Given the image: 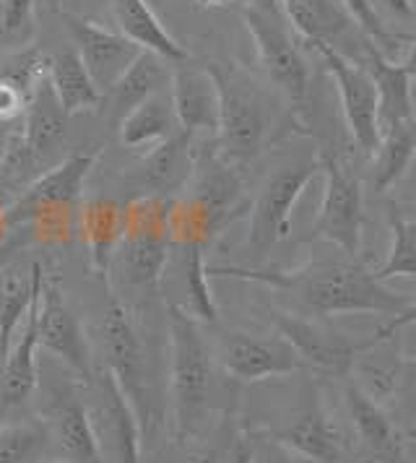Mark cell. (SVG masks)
<instances>
[{
    "label": "cell",
    "mask_w": 416,
    "mask_h": 463,
    "mask_svg": "<svg viewBox=\"0 0 416 463\" xmlns=\"http://www.w3.org/2000/svg\"><path fill=\"white\" fill-rule=\"evenodd\" d=\"M102 341H104V359H107V373L115 378L130 401L136 417L141 421L148 420V375H146L144 346L141 338L133 328V320L128 317L123 305H109L102 323Z\"/></svg>",
    "instance_id": "obj_12"
},
{
    "label": "cell",
    "mask_w": 416,
    "mask_h": 463,
    "mask_svg": "<svg viewBox=\"0 0 416 463\" xmlns=\"http://www.w3.org/2000/svg\"><path fill=\"white\" fill-rule=\"evenodd\" d=\"M79 230L97 274L107 276L123 240V206L112 198H97L79 213Z\"/></svg>",
    "instance_id": "obj_24"
},
{
    "label": "cell",
    "mask_w": 416,
    "mask_h": 463,
    "mask_svg": "<svg viewBox=\"0 0 416 463\" xmlns=\"http://www.w3.org/2000/svg\"><path fill=\"white\" fill-rule=\"evenodd\" d=\"M291 29L307 44H326L362 63L373 40L359 29L341 0H279Z\"/></svg>",
    "instance_id": "obj_11"
},
{
    "label": "cell",
    "mask_w": 416,
    "mask_h": 463,
    "mask_svg": "<svg viewBox=\"0 0 416 463\" xmlns=\"http://www.w3.org/2000/svg\"><path fill=\"white\" fill-rule=\"evenodd\" d=\"M222 463H255V438L250 432L234 435V440L222 453Z\"/></svg>",
    "instance_id": "obj_40"
},
{
    "label": "cell",
    "mask_w": 416,
    "mask_h": 463,
    "mask_svg": "<svg viewBox=\"0 0 416 463\" xmlns=\"http://www.w3.org/2000/svg\"><path fill=\"white\" fill-rule=\"evenodd\" d=\"M326 63L333 84L341 97V112L346 128L352 133L354 144L362 148V154H374L380 144V120H377V91L367 68L356 61L344 58L326 44H310Z\"/></svg>",
    "instance_id": "obj_10"
},
{
    "label": "cell",
    "mask_w": 416,
    "mask_h": 463,
    "mask_svg": "<svg viewBox=\"0 0 416 463\" xmlns=\"http://www.w3.org/2000/svg\"><path fill=\"white\" fill-rule=\"evenodd\" d=\"M183 250V274H185L187 299L193 307V316L201 323H216V305L208 289V266L203 260L206 242L201 240H177Z\"/></svg>",
    "instance_id": "obj_33"
},
{
    "label": "cell",
    "mask_w": 416,
    "mask_h": 463,
    "mask_svg": "<svg viewBox=\"0 0 416 463\" xmlns=\"http://www.w3.org/2000/svg\"><path fill=\"white\" fill-rule=\"evenodd\" d=\"M34 34V0H0V40L24 44Z\"/></svg>",
    "instance_id": "obj_37"
},
{
    "label": "cell",
    "mask_w": 416,
    "mask_h": 463,
    "mask_svg": "<svg viewBox=\"0 0 416 463\" xmlns=\"http://www.w3.org/2000/svg\"><path fill=\"white\" fill-rule=\"evenodd\" d=\"M65 130H68V115L58 102L50 81L42 79L34 86L32 97L26 99V123L21 133L29 141V146L34 148V154L44 156L52 148L61 146Z\"/></svg>",
    "instance_id": "obj_27"
},
{
    "label": "cell",
    "mask_w": 416,
    "mask_h": 463,
    "mask_svg": "<svg viewBox=\"0 0 416 463\" xmlns=\"http://www.w3.org/2000/svg\"><path fill=\"white\" fill-rule=\"evenodd\" d=\"M47 448V432L40 424L0 427V463L37 461Z\"/></svg>",
    "instance_id": "obj_35"
},
{
    "label": "cell",
    "mask_w": 416,
    "mask_h": 463,
    "mask_svg": "<svg viewBox=\"0 0 416 463\" xmlns=\"http://www.w3.org/2000/svg\"><path fill=\"white\" fill-rule=\"evenodd\" d=\"M222 364L240 383H258L266 378L291 375L302 370V359L284 338H260L232 331L222 341Z\"/></svg>",
    "instance_id": "obj_16"
},
{
    "label": "cell",
    "mask_w": 416,
    "mask_h": 463,
    "mask_svg": "<svg viewBox=\"0 0 416 463\" xmlns=\"http://www.w3.org/2000/svg\"><path fill=\"white\" fill-rule=\"evenodd\" d=\"M388 227L393 234V245L388 250L385 263L373 271L377 281H391V279H416V222H409L401 206L393 201L388 203Z\"/></svg>",
    "instance_id": "obj_32"
},
{
    "label": "cell",
    "mask_w": 416,
    "mask_h": 463,
    "mask_svg": "<svg viewBox=\"0 0 416 463\" xmlns=\"http://www.w3.org/2000/svg\"><path fill=\"white\" fill-rule=\"evenodd\" d=\"M216 89H219V146L232 167L250 165L269 141L270 107L260 86L245 71L232 63L208 61Z\"/></svg>",
    "instance_id": "obj_2"
},
{
    "label": "cell",
    "mask_w": 416,
    "mask_h": 463,
    "mask_svg": "<svg viewBox=\"0 0 416 463\" xmlns=\"http://www.w3.org/2000/svg\"><path fill=\"white\" fill-rule=\"evenodd\" d=\"M42 279H44V271H42L40 260H34L26 274L19 269L11 271V266L0 274V364L14 344L16 328L29 313L32 297L42 284Z\"/></svg>",
    "instance_id": "obj_26"
},
{
    "label": "cell",
    "mask_w": 416,
    "mask_h": 463,
    "mask_svg": "<svg viewBox=\"0 0 416 463\" xmlns=\"http://www.w3.org/2000/svg\"><path fill=\"white\" fill-rule=\"evenodd\" d=\"M409 44H411V47H409V55H406V61H403V71H406V73H409V76H411V81H414L416 79V34H411V37H409Z\"/></svg>",
    "instance_id": "obj_43"
},
{
    "label": "cell",
    "mask_w": 416,
    "mask_h": 463,
    "mask_svg": "<svg viewBox=\"0 0 416 463\" xmlns=\"http://www.w3.org/2000/svg\"><path fill=\"white\" fill-rule=\"evenodd\" d=\"M195 463H222V456H219L216 450H208V453H203Z\"/></svg>",
    "instance_id": "obj_44"
},
{
    "label": "cell",
    "mask_w": 416,
    "mask_h": 463,
    "mask_svg": "<svg viewBox=\"0 0 416 463\" xmlns=\"http://www.w3.org/2000/svg\"><path fill=\"white\" fill-rule=\"evenodd\" d=\"M362 65L367 68L377 91V120L380 130L393 123H403L414 118L411 102V76L403 71V65L393 63L388 55H383L374 44L367 47Z\"/></svg>",
    "instance_id": "obj_22"
},
{
    "label": "cell",
    "mask_w": 416,
    "mask_h": 463,
    "mask_svg": "<svg viewBox=\"0 0 416 463\" xmlns=\"http://www.w3.org/2000/svg\"><path fill=\"white\" fill-rule=\"evenodd\" d=\"M229 0H198V5H203V8H216V5H224Z\"/></svg>",
    "instance_id": "obj_45"
},
{
    "label": "cell",
    "mask_w": 416,
    "mask_h": 463,
    "mask_svg": "<svg viewBox=\"0 0 416 463\" xmlns=\"http://www.w3.org/2000/svg\"><path fill=\"white\" fill-rule=\"evenodd\" d=\"M50 463H76V461H50Z\"/></svg>",
    "instance_id": "obj_46"
},
{
    "label": "cell",
    "mask_w": 416,
    "mask_h": 463,
    "mask_svg": "<svg viewBox=\"0 0 416 463\" xmlns=\"http://www.w3.org/2000/svg\"><path fill=\"white\" fill-rule=\"evenodd\" d=\"M37 162L40 156L29 146L24 133H14L5 141L3 156H0V190L21 188L37 169Z\"/></svg>",
    "instance_id": "obj_36"
},
{
    "label": "cell",
    "mask_w": 416,
    "mask_h": 463,
    "mask_svg": "<svg viewBox=\"0 0 416 463\" xmlns=\"http://www.w3.org/2000/svg\"><path fill=\"white\" fill-rule=\"evenodd\" d=\"M172 109L180 130L195 136H216L219 133V89L206 65L185 63L172 65Z\"/></svg>",
    "instance_id": "obj_15"
},
{
    "label": "cell",
    "mask_w": 416,
    "mask_h": 463,
    "mask_svg": "<svg viewBox=\"0 0 416 463\" xmlns=\"http://www.w3.org/2000/svg\"><path fill=\"white\" fill-rule=\"evenodd\" d=\"M44 284V279H42ZM42 284L32 297L29 313L24 317V328L16 344H11L8 354L0 364V396L5 403H21L37 388V349H40V297Z\"/></svg>",
    "instance_id": "obj_21"
},
{
    "label": "cell",
    "mask_w": 416,
    "mask_h": 463,
    "mask_svg": "<svg viewBox=\"0 0 416 463\" xmlns=\"http://www.w3.org/2000/svg\"><path fill=\"white\" fill-rule=\"evenodd\" d=\"M320 175V162L317 156L310 162H299L289 167L276 169L258 198L250 206V230H248V248L255 255L269 253L273 245L287 240L291 224V211L302 193L307 190L312 180Z\"/></svg>",
    "instance_id": "obj_7"
},
{
    "label": "cell",
    "mask_w": 416,
    "mask_h": 463,
    "mask_svg": "<svg viewBox=\"0 0 416 463\" xmlns=\"http://www.w3.org/2000/svg\"><path fill=\"white\" fill-rule=\"evenodd\" d=\"M344 401L352 417L354 432L362 453L370 463H411L406 456V445L393 420L374 403L356 383H346Z\"/></svg>",
    "instance_id": "obj_18"
},
{
    "label": "cell",
    "mask_w": 416,
    "mask_h": 463,
    "mask_svg": "<svg viewBox=\"0 0 416 463\" xmlns=\"http://www.w3.org/2000/svg\"><path fill=\"white\" fill-rule=\"evenodd\" d=\"M94 165H97V154L81 151L62 159L58 167L47 169L34 183H29L14 201V206L3 213V224L21 227L37 222L42 216L73 213V206L81 198L83 183Z\"/></svg>",
    "instance_id": "obj_8"
},
{
    "label": "cell",
    "mask_w": 416,
    "mask_h": 463,
    "mask_svg": "<svg viewBox=\"0 0 416 463\" xmlns=\"http://www.w3.org/2000/svg\"><path fill=\"white\" fill-rule=\"evenodd\" d=\"M58 14H61V22L71 43H73V50L79 52V58L104 97L112 86L118 84L125 68L138 58L141 47L130 43L123 34L109 32L99 24L81 19L76 14H68V11H58Z\"/></svg>",
    "instance_id": "obj_13"
},
{
    "label": "cell",
    "mask_w": 416,
    "mask_h": 463,
    "mask_svg": "<svg viewBox=\"0 0 416 463\" xmlns=\"http://www.w3.org/2000/svg\"><path fill=\"white\" fill-rule=\"evenodd\" d=\"M26 109V97L8 81H0V120H14Z\"/></svg>",
    "instance_id": "obj_41"
},
{
    "label": "cell",
    "mask_w": 416,
    "mask_h": 463,
    "mask_svg": "<svg viewBox=\"0 0 416 463\" xmlns=\"http://www.w3.org/2000/svg\"><path fill=\"white\" fill-rule=\"evenodd\" d=\"M40 346L62 362L83 383L91 375V349L81 328V320L68 307L58 281L42 284L40 297Z\"/></svg>",
    "instance_id": "obj_14"
},
{
    "label": "cell",
    "mask_w": 416,
    "mask_h": 463,
    "mask_svg": "<svg viewBox=\"0 0 416 463\" xmlns=\"http://www.w3.org/2000/svg\"><path fill=\"white\" fill-rule=\"evenodd\" d=\"M266 435L284 442L289 450L302 456L307 463H354L341 430L333 424L317 401H310L297 414V420L289 421L284 430L266 432Z\"/></svg>",
    "instance_id": "obj_17"
},
{
    "label": "cell",
    "mask_w": 416,
    "mask_h": 463,
    "mask_svg": "<svg viewBox=\"0 0 416 463\" xmlns=\"http://www.w3.org/2000/svg\"><path fill=\"white\" fill-rule=\"evenodd\" d=\"M102 393L118 463H144L141 458V421L109 373H104Z\"/></svg>",
    "instance_id": "obj_31"
},
{
    "label": "cell",
    "mask_w": 416,
    "mask_h": 463,
    "mask_svg": "<svg viewBox=\"0 0 416 463\" xmlns=\"http://www.w3.org/2000/svg\"><path fill=\"white\" fill-rule=\"evenodd\" d=\"M242 19L270 84L287 97L297 115H302L310 102V65L279 0H250Z\"/></svg>",
    "instance_id": "obj_4"
},
{
    "label": "cell",
    "mask_w": 416,
    "mask_h": 463,
    "mask_svg": "<svg viewBox=\"0 0 416 463\" xmlns=\"http://www.w3.org/2000/svg\"><path fill=\"white\" fill-rule=\"evenodd\" d=\"M377 3H380V8H383L385 14H391L395 19H403V22L416 19L414 0H377ZM380 8H377V11H380Z\"/></svg>",
    "instance_id": "obj_42"
},
{
    "label": "cell",
    "mask_w": 416,
    "mask_h": 463,
    "mask_svg": "<svg viewBox=\"0 0 416 463\" xmlns=\"http://www.w3.org/2000/svg\"><path fill=\"white\" fill-rule=\"evenodd\" d=\"M255 463H307L302 456L289 450L284 442L273 440L270 435H260L255 440Z\"/></svg>",
    "instance_id": "obj_38"
},
{
    "label": "cell",
    "mask_w": 416,
    "mask_h": 463,
    "mask_svg": "<svg viewBox=\"0 0 416 463\" xmlns=\"http://www.w3.org/2000/svg\"><path fill=\"white\" fill-rule=\"evenodd\" d=\"M208 276H229L269 284L299 297V302L320 317L354 316V313H383L395 316L414 299L393 292L385 281H377L362 263H315L297 271H263L240 266H208Z\"/></svg>",
    "instance_id": "obj_1"
},
{
    "label": "cell",
    "mask_w": 416,
    "mask_h": 463,
    "mask_svg": "<svg viewBox=\"0 0 416 463\" xmlns=\"http://www.w3.org/2000/svg\"><path fill=\"white\" fill-rule=\"evenodd\" d=\"M175 109L172 102L165 97H148L146 102L133 107L130 112H125L120 120V141L125 146L141 148L148 144H162L169 136H175Z\"/></svg>",
    "instance_id": "obj_30"
},
{
    "label": "cell",
    "mask_w": 416,
    "mask_h": 463,
    "mask_svg": "<svg viewBox=\"0 0 416 463\" xmlns=\"http://www.w3.org/2000/svg\"><path fill=\"white\" fill-rule=\"evenodd\" d=\"M172 79V63L159 58L156 52L141 50L138 58L125 68V73L118 79L107 94L112 97V105L118 112H130L133 107L146 102L148 97H156L159 89L169 84Z\"/></svg>",
    "instance_id": "obj_29"
},
{
    "label": "cell",
    "mask_w": 416,
    "mask_h": 463,
    "mask_svg": "<svg viewBox=\"0 0 416 463\" xmlns=\"http://www.w3.org/2000/svg\"><path fill=\"white\" fill-rule=\"evenodd\" d=\"M213 383V362L201 320L169 305V391L175 401L177 432L187 440L206 420Z\"/></svg>",
    "instance_id": "obj_3"
},
{
    "label": "cell",
    "mask_w": 416,
    "mask_h": 463,
    "mask_svg": "<svg viewBox=\"0 0 416 463\" xmlns=\"http://www.w3.org/2000/svg\"><path fill=\"white\" fill-rule=\"evenodd\" d=\"M409 364H414V367H416V359H409Z\"/></svg>",
    "instance_id": "obj_47"
},
{
    "label": "cell",
    "mask_w": 416,
    "mask_h": 463,
    "mask_svg": "<svg viewBox=\"0 0 416 463\" xmlns=\"http://www.w3.org/2000/svg\"><path fill=\"white\" fill-rule=\"evenodd\" d=\"M279 336L289 344L302 359L305 367L326 378L346 380L352 375L356 357L367 352L364 341H354L341 331H331L307 317L289 316V313H270Z\"/></svg>",
    "instance_id": "obj_9"
},
{
    "label": "cell",
    "mask_w": 416,
    "mask_h": 463,
    "mask_svg": "<svg viewBox=\"0 0 416 463\" xmlns=\"http://www.w3.org/2000/svg\"><path fill=\"white\" fill-rule=\"evenodd\" d=\"M169 211L172 198L138 195L123 209L120 269L128 284L154 287L159 284L169 255Z\"/></svg>",
    "instance_id": "obj_5"
},
{
    "label": "cell",
    "mask_w": 416,
    "mask_h": 463,
    "mask_svg": "<svg viewBox=\"0 0 416 463\" xmlns=\"http://www.w3.org/2000/svg\"><path fill=\"white\" fill-rule=\"evenodd\" d=\"M320 172L326 175V188L320 211L312 224V240H326L346 255L362 253V224H364V201L359 177L344 165V159L331 151L317 154Z\"/></svg>",
    "instance_id": "obj_6"
},
{
    "label": "cell",
    "mask_w": 416,
    "mask_h": 463,
    "mask_svg": "<svg viewBox=\"0 0 416 463\" xmlns=\"http://www.w3.org/2000/svg\"><path fill=\"white\" fill-rule=\"evenodd\" d=\"M416 156V118L393 123L380 130V144L374 148L373 188L374 193L391 190L406 175Z\"/></svg>",
    "instance_id": "obj_28"
},
{
    "label": "cell",
    "mask_w": 416,
    "mask_h": 463,
    "mask_svg": "<svg viewBox=\"0 0 416 463\" xmlns=\"http://www.w3.org/2000/svg\"><path fill=\"white\" fill-rule=\"evenodd\" d=\"M112 16L123 37L138 44L141 50L156 52L166 63H185L190 58L185 47L166 32V26L159 22V16L151 11L146 0H112Z\"/></svg>",
    "instance_id": "obj_23"
},
{
    "label": "cell",
    "mask_w": 416,
    "mask_h": 463,
    "mask_svg": "<svg viewBox=\"0 0 416 463\" xmlns=\"http://www.w3.org/2000/svg\"><path fill=\"white\" fill-rule=\"evenodd\" d=\"M47 73H50L47 81L68 118L79 112H89L102 102V91L97 89L91 73L86 71V65L73 47L61 50L47 65Z\"/></svg>",
    "instance_id": "obj_25"
},
{
    "label": "cell",
    "mask_w": 416,
    "mask_h": 463,
    "mask_svg": "<svg viewBox=\"0 0 416 463\" xmlns=\"http://www.w3.org/2000/svg\"><path fill=\"white\" fill-rule=\"evenodd\" d=\"M409 326H416V299L409 305V307H403L401 313H395L385 326H380L373 336L364 341V346H367V349H373V346L383 344V341H388V338H393L401 328H409Z\"/></svg>",
    "instance_id": "obj_39"
},
{
    "label": "cell",
    "mask_w": 416,
    "mask_h": 463,
    "mask_svg": "<svg viewBox=\"0 0 416 463\" xmlns=\"http://www.w3.org/2000/svg\"><path fill=\"white\" fill-rule=\"evenodd\" d=\"M50 424L55 430V438L65 448V453L71 456V461L76 463H107L104 458L91 414L86 409L83 399L76 393V388L62 385L55 391V396L50 399Z\"/></svg>",
    "instance_id": "obj_19"
},
{
    "label": "cell",
    "mask_w": 416,
    "mask_h": 463,
    "mask_svg": "<svg viewBox=\"0 0 416 463\" xmlns=\"http://www.w3.org/2000/svg\"><path fill=\"white\" fill-rule=\"evenodd\" d=\"M190 136L183 130L156 144L141 159L136 169V185H141V195H159L169 198L177 190H185L187 180L195 169V154L190 148Z\"/></svg>",
    "instance_id": "obj_20"
},
{
    "label": "cell",
    "mask_w": 416,
    "mask_h": 463,
    "mask_svg": "<svg viewBox=\"0 0 416 463\" xmlns=\"http://www.w3.org/2000/svg\"><path fill=\"white\" fill-rule=\"evenodd\" d=\"M344 8L352 14V19L359 24V29L373 40V44L383 52V55H391L395 50H401L403 44H409V37L411 34H401L391 29L383 14L377 11L374 0H341Z\"/></svg>",
    "instance_id": "obj_34"
}]
</instances>
